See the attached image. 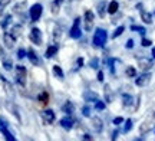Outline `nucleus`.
I'll list each match as a JSON object with an SVG mask.
<instances>
[{"label": "nucleus", "mask_w": 155, "mask_h": 141, "mask_svg": "<svg viewBox=\"0 0 155 141\" xmlns=\"http://www.w3.org/2000/svg\"><path fill=\"white\" fill-rule=\"evenodd\" d=\"M108 42V32L104 28H98L92 38V46L95 49H104Z\"/></svg>", "instance_id": "obj_1"}, {"label": "nucleus", "mask_w": 155, "mask_h": 141, "mask_svg": "<svg viewBox=\"0 0 155 141\" xmlns=\"http://www.w3.org/2000/svg\"><path fill=\"white\" fill-rule=\"evenodd\" d=\"M28 82V69L23 65H16V84L20 86H26Z\"/></svg>", "instance_id": "obj_2"}, {"label": "nucleus", "mask_w": 155, "mask_h": 141, "mask_svg": "<svg viewBox=\"0 0 155 141\" xmlns=\"http://www.w3.org/2000/svg\"><path fill=\"white\" fill-rule=\"evenodd\" d=\"M154 127H155V112H151L150 115L144 119L142 125L139 127V131H141V134H147V133L151 131Z\"/></svg>", "instance_id": "obj_3"}, {"label": "nucleus", "mask_w": 155, "mask_h": 141, "mask_svg": "<svg viewBox=\"0 0 155 141\" xmlns=\"http://www.w3.org/2000/svg\"><path fill=\"white\" fill-rule=\"evenodd\" d=\"M81 22H82V19L81 17H76L75 20H73V25L71 30H69V36L72 38V39L78 40L82 38V29H81Z\"/></svg>", "instance_id": "obj_4"}, {"label": "nucleus", "mask_w": 155, "mask_h": 141, "mask_svg": "<svg viewBox=\"0 0 155 141\" xmlns=\"http://www.w3.org/2000/svg\"><path fill=\"white\" fill-rule=\"evenodd\" d=\"M43 13V6L40 3H35L30 9H29V16H30V22H39V19L42 17Z\"/></svg>", "instance_id": "obj_5"}, {"label": "nucleus", "mask_w": 155, "mask_h": 141, "mask_svg": "<svg viewBox=\"0 0 155 141\" xmlns=\"http://www.w3.org/2000/svg\"><path fill=\"white\" fill-rule=\"evenodd\" d=\"M0 133L3 134V137H5L7 141H15L16 140V137L13 136L10 133V130H9V124H7V121H6L3 117H0Z\"/></svg>", "instance_id": "obj_6"}, {"label": "nucleus", "mask_w": 155, "mask_h": 141, "mask_svg": "<svg viewBox=\"0 0 155 141\" xmlns=\"http://www.w3.org/2000/svg\"><path fill=\"white\" fill-rule=\"evenodd\" d=\"M29 39L33 45H42L43 42V35H42V30L39 28H32L30 29V33H29Z\"/></svg>", "instance_id": "obj_7"}, {"label": "nucleus", "mask_w": 155, "mask_h": 141, "mask_svg": "<svg viewBox=\"0 0 155 141\" xmlns=\"http://www.w3.org/2000/svg\"><path fill=\"white\" fill-rule=\"evenodd\" d=\"M83 22H85V30L91 32L94 29V23H95V15L92 10H86L83 15Z\"/></svg>", "instance_id": "obj_8"}, {"label": "nucleus", "mask_w": 155, "mask_h": 141, "mask_svg": "<svg viewBox=\"0 0 155 141\" xmlns=\"http://www.w3.org/2000/svg\"><path fill=\"white\" fill-rule=\"evenodd\" d=\"M151 78H152L151 72H144L142 75H139V76H135V85L144 88V86H147L151 82Z\"/></svg>", "instance_id": "obj_9"}, {"label": "nucleus", "mask_w": 155, "mask_h": 141, "mask_svg": "<svg viewBox=\"0 0 155 141\" xmlns=\"http://www.w3.org/2000/svg\"><path fill=\"white\" fill-rule=\"evenodd\" d=\"M42 119H43V123L46 125H50V124H53L55 123V119H56V114L53 109H45V111H42Z\"/></svg>", "instance_id": "obj_10"}, {"label": "nucleus", "mask_w": 155, "mask_h": 141, "mask_svg": "<svg viewBox=\"0 0 155 141\" xmlns=\"http://www.w3.org/2000/svg\"><path fill=\"white\" fill-rule=\"evenodd\" d=\"M59 124H61L62 128H65L66 131H69L73 128V125L76 124V121H75V118H73L72 115H66V117H63V118L59 121Z\"/></svg>", "instance_id": "obj_11"}, {"label": "nucleus", "mask_w": 155, "mask_h": 141, "mask_svg": "<svg viewBox=\"0 0 155 141\" xmlns=\"http://www.w3.org/2000/svg\"><path fill=\"white\" fill-rule=\"evenodd\" d=\"M3 42H5V46L7 49H12V48L15 46V43H16V38H15L10 32H5V35H3Z\"/></svg>", "instance_id": "obj_12"}, {"label": "nucleus", "mask_w": 155, "mask_h": 141, "mask_svg": "<svg viewBox=\"0 0 155 141\" xmlns=\"http://www.w3.org/2000/svg\"><path fill=\"white\" fill-rule=\"evenodd\" d=\"M152 59H150V58L147 56H142V58H138V65L139 68L142 69V71H148V69L152 68Z\"/></svg>", "instance_id": "obj_13"}, {"label": "nucleus", "mask_w": 155, "mask_h": 141, "mask_svg": "<svg viewBox=\"0 0 155 141\" xmlns=\"http://www.w3.org/2000/svg\"><path fill=\"white\" fill-rule=\"evenodd\" d=\"M92 127L96 133H102L104 131V121L99 118V117H94L92 118Z\"/></svg>", "instance_id": "obj_14"}, {"label": "nucleus", "mask_w": 155, "mask_h": 141, "mask_svg": "<svg viewBox=\"0 0 155 141\" xmlns=\"http://www.w3.org/2000/svg\"><path fill=\"white\" fill-rule=\"evenodd\" d=\"M62 111L66 114V115H73V112H75V105H73V102L66 101L63 105H62Z\"/></svg>", "instance_id": "obj_15"}, {"label": "nucleus", "mask_w": 155, "mask_h": 141, "mask_svg": "<svg viewBox=\"0 0 155 141\" xmlns=\"http://www.w3.org/2000/svg\"><path fill=\"white\" fill-rule=\"evenodd\" d=\"M122 105L125 108H129L134 105V96L131 94H122Z\"/></svg>", "instance_id": "obj_16"}, {"label": "nucleus", "mask_w": 155, "mask_h": 141, "mask_svg": "<svg viewBox=\"0 0 155 141\" xmlns=\"http://www.w3.org/2000/svg\"><path fill=\"white\" fill-rule=\"evenodd\" d=\"M58 51H59V46H58V45H50V46H48V49H46V52H45V58H46V59L53 58L56 53H58Z\"/></svg>", "instance_id": "obj_17"}, {"label": "nucleus", "mask_w": 155, "mask_h": 141, "mask_svg": "<svg viewBox=\"0 0 155 141\" xmlns=\"http://www.w3.org/2000/svg\"><path fill=\"white\" fill-rule=\"evenodd\" d=\"M106 10H108V13H109L111 16L115 15V13H118V10H119V3H118L116 0H111V2L108 3V9H106Z\"/></svg>", "instance_id": "obj_18"}, {"label": "nucleus", "mask_w": 155, "mask_h": 141, "mask_svg": "<svg viewBox=\"0 0 155 141\" xmlns=\"http://www.w3.org/2000/svg\"><path fill=\"white\" fill-rule=\"evenodd\" d=\"M98 15H99V17H104L108 13V2H105V0H102V2H99V5H98Z\"/></svg>", "instance_id": "obj_19"}, {"label": "nucleus", "mask_w": 155, "mask_h": 141, "mask_svg": "<svg viewBox=\"0 0 155 141\" xmlns=\"http://www.w3.org/2000/svg\"><path fill=\"white\" fill-rule=\"evenodd\" d=\"M26 56L29 58L30 63H33V65H36V66H38L39 63H40V61H39V56L36 55V52H35L33 49H29V51H28V55H26Z\"/></svg>", "instance_id": "obj_20"}, {"label": "nucleus", "mask_w": 155, "mask_h": 141, "mask_svg": "<svg viewBox=\"0 0 155 141\" xmlns=\"http://www.w3.org/2000/svg\"><path fill=\"white\" fill-rule=\"evenodd\" d=\"M141 19L145 25H152V15L147 10H141Z\"/></svg>", "instance_id": "obj_21"}, {"label": "nucleus", "mask_w": 155, "mask_h": 141, "mask_svg": "<svg viewBox=\"0 0 155 141\" xmlns=\"http://www.w3.org/2000/svg\"><path fill=\"white\" fill-rule=\"evenodd\" d=\"M99 96L96 95L95 92H92V91H88V92H83V99L86 102H95L96 99H98Z\"/></svg>", "instance_id": "obj_22"}, {"label": "nucleus", "mask_w": 155, "mask_h": 141, "mask_svg": "<svg viewBox=\"0 0 155 141\" xmlns=\"http://www.w3.org/2000/svg\"><path fill=\"white\" fill-rule=\"evenodd\" d=\"M52 72H53V75H55L58 79L65 78V73H63V71H62V68L59 65H53V66H52Z\"/></svg>", "instance_id": "obj_23"}, {"label": "nucleus", "mask_w": 155, "mask_h": 141, "mask_svg": "<svg viewBox=\"0 0 155 141\" xmlns=\"http://www.w3.org/2000/svg\"><path fill=\"white\" fill-rule=\"evenodd\" d=\"M63 2H65V0H53V2H52V13H53V15H58V13H59V9H61V6L63 5Z\"/></svg>", "instance_id": "obj_24"}, {"label": "nucleus", "mask_w": 155, "mask_h": 141, "mask_svg": "<svg viewBox=\"0 0 155 141\" xmlns=\"http://www.w3.org/2000/svg\"><path fill=\"white\" fill-rule=\"evenodd\" d=\"M52 36H53V40L55 42H58V40H61L62 38V28L59 26V25H56L55 29H53V33H52Z\"/></svg>", "instance_id": "obj_25"}, {"label": "nucleus", "mask_w": 155, "mask_h": 141, "mask_svg": "<svg viewBox=\"0 0 155 141\" xmlns=\"http://www.w3.org/2000/svg\"><path fill=\"white\" fill-rule=\"evenodd\" d=\"M131 30H132V32H138L142 38H144L145 33H147V29H145L144 26H138V25H131Z\"/></svg>", "instance_id": "obj_26"}, {"label": "nucleus", "mask_w": 155, "mask_h": 141, "mask_svg": "<svg viewBox=\"0 0 155 141\" xmlns=\"http://www.w3.org/2000/svg\"><path fill=\"white\" fill-rule=\"evenodd\" d=\"M104 94H105V102L106 104H111L112 96H111V86H109V85H105V88H104Z\"/></svg>", "instance_id": "obj_27"}, {"label": "nucleus", "mask_w": 155, "mask_h": 141, "mask_svg": "<svg viewBox=\"0 0 155 141\" xmlns=\"http://www.w3.org/2000/svg\"><path fill=\"white\" fill-rule=\"evenodd\" d=\"M95 105H94V108L95 109H96V111H104V109H105L106 108V104H105V101H102V99H99V98H98V99H96V101L94 102Z\"/></svg>", "instance_id": "obj_28"}, {"label": "nucleus", "mask_w": 155, "mask_h": 141, "mask_svg": "<svg viewBox=\"0 0 155 141\" xmlns=\"http://www.w3.org/2000/svg\"><path fill=\"white\" fill-rule=\"evenodd\" d=\"M12 23V15H7V16H5L3 17V20L0 22V26H2V29L3 30H6L7 29V26Z\"/></svg>", "instance_id": "obj_29"}, {"label": "nucleus", "mask_w": 155, "mask_h": 141, "mask_svg": "<svg viewBox=\"0 0 155 141\" xmlns=\"http://www.w3.org/2000/svg\"><path fill=\"white\" fill-rule=\"evenodd\" d=\"M132 127H134V121L131 118H128L124 121V133H129V131L132 130Z\"/></svg>", "instance_id": "obj_30"}, {"label": "nucleus", "mask_w": 155, "mask_h": 141, "mask_svg": "<svg viewBox=\"0 0 155 141\" xmlns=\"http://www.w3.org/2000/svg\"><path fill=\"white\" fill-rule=\"evenodd\" d=\"M124 32H125V26H118V28L114 30V33L111 35V38L112 39H116V38H119Z\"/></svg>", "instance_id": "obj_31"}, {"label": "nucleus", "mask_w": 155, "mask_h": 141, "mask_svg": "<svg viewBox=\"0 0 155 141\" xmlns=\"http://www.w3.org/2000/svg\"><path fill=\"white\" fill-rule=\"evenodd\" d=\"M115 62H116L115 58H108V69H109V72L112 75H115Z\"/></svg>", "instance_id": "obj_32"}, {"label": "nucleus", "mask_w": 155, "mask_h": 141, "mask_svg": "<svg viewBox=\"0 0 155 141\" xmlns=\"http://www.w3.org/2000/svg\"><path fill=\"white\" fill-rule=\"evenodd\" d=\"M10 33L13 35V36H15V38H16V39H17V36H19V35H20V33H22V25H15V26L12 28Z\"/></svg>", "instance_id": "obj_33"}, {"label": "nucleus", "mask_w": 155, "mask_h": 141, "mask_svg": "<svg viewBox=\"0 0 155 141\" xmlns=\"http://www.w3.org/2000/svg\"><path fill=\"white\" fill-rule=\"evenodd\" d=\"M125 73H127L128 78H135V76H137V69L134 68V66H128V68L125 69Z\"/></svg>", "instance_id": "obj_34"}, {"label": "nucleus", "mask_w": 155, "mask_h": 141, "mask_svg": "<svg viewBox=\"0 0 155 141\" xmlns=\"http://www.w3.org/2000/svg\"><path fill=\"white\" fill-rule=\"evenodd\" d=\"M3 68H5L6 71H10V69L13 68V63H12L10 59H7V58L3 59Z\"/></svg>", "instance_id": "obj_35"}, {"label": "nucleus", "mask_w": 155, "mask_h": 141, "mask_svg": "<svg viewBox=\"0 0 155 141\" xmlns=\"http://www.w3.org/2000/svg\"><path fill=\"white\" fill-rule=\"evenodd\" d=\"M81 111H82L83 117H91V111H92V109H91V107H89V105H83Z\"/></svg>", "instance_id": "obj_36"}, {"label": "nucleus", "mask_w": 155, "mask_h": 141, "mask_svg": "<svg viewBox=\"0 0 155 141\" xmlns=\"http://www.w3.org/2000/svg\"><path fill=\"white\" fill-rule=\"evenodd\" d=\"M83 65H85V59H83L82 56L78 58V59H76V68H75V71H79L81 68H83Z\"/></svg>", "instance_id": "obj_37"}, {"label": "nucleus", "mask_w": 155, "mask_h": 141, "mask_svg": "<svg viewBox=\"0 0 155 141\" xmlns=\"http://www.w3.org/2000/svg\"><path fill=\"white\" fill-rule=\"evenodd\" d=\"M40 102H43V104H46V102L49 101V95H48V92H42L40 95H39V98H38Z\"/></svg>", "instance_id": "obj_38"}, {"label": "nucleus", "mask_w": 155, "mask_h": 141, "mask_svg": "<svg viewBox=\"0 0 155 141\" xmlns=\"http://www.w3.org/2000/svg\"><path fill=\"white\" fill-rule=\"evenodd\" d=\"M89 65H91V68L98 69V68H99V58H94V59L89 62Z\"/></svg>", "instance_id": "obj_39"}, {"label": "nucleus", "mask_w": 155, "mask_h": 141, "mask_svg": "<svg viewBox=\"0 0 155 141\" xmlns=\"http://www.w3.org/2000/svg\"><path fill=\"white\" fill-rule=\"evenodd\" d=\"M124 121H125V119L122 118V117H115V118L112 119V124L115 125V127H119L121 124H124Z\"/></svg>", "instance_id": "obj_40"}, {"label": "nucleus", "mask_w": 155, "mask_h": 141, "mask_svg": "<svg viewBox=\"0 0 155 141\" xmlns=\"http://www.w3.org/2000/svg\"><path fill=\"white\" fill-rule=\"evenodd\" d=\"M10 2H12V0H0V15L3 13V10L7 7V5H9Z\"/></svg>", "instance_id": "obj_41"}, {"label": "nucleus", "mask_w": 155, "mask_h": 141, "mask_svg": "<svg viewBox=\"0 0 155 141\" xmlns=\"http://www.w3.org/2000/svg\"><path fill=\"white\" fill-rule=\"evenodd\" d=\"M26 55H28V51H25L23 48H20V49L17 51V59H23Z\"/></svg>", "instance_id": "obj_42"}, {"label": "nucleus", "mask_w": 155, "mask_h": 141, "mask_svg": "<svg viewBox=\"0 0 155 141\" xmlns=\"http://www.w3.org/2000/svg\"><path fill=\"white\" fill-rule=\"evenodd\" d=\"M141 45H142V48H150V46L152 45V40L142 38V42H141Z\"/></svg>", "instance_id": "obj_43"}, {"label": "nucleus", "mask_w": 155, "mask_h": 141, "mask_svg": "<svg viewBox=\"0 0 155 141\" xmlns=\"http://www.w3.org/2000/svg\"><path fill=\"white\" fill-rule=\"evenodd\" d=\"M134 46H135V40H134V39H128L127 43H125V48H127V49H134Z\"/></svg>", "instance_id": "obj_44"}, {"label": "nucleus", "mask_w": 155, "mask_h": 141, "mask_svg": "<svg viewBox=\"0 0 155 141\" xmlns=\"http://www.w3.org/2000/svg\"><path fill=\"white\" fill-rule=\"evenodd\" d=\"M96 79H98V82H104V71H98V75H96Z\"/></svg>", "instance_id": "obj_45"}, {"label": "nucleus", "mask_w": 155, "mask_h": 141, "mask_svg": "<svg viewBox=\"0 0 155 141\" xmlns=\"http://www.w3.org/2000/svg\"><path fill=\"white\" fill-rule=\"evenodd\" d=\"M118 134H119V130L114 131V134H112V140H116V138H118Z\"/></svg>", "instance_id": "obj_46"}, {"label": "nucleus", "mask_w": 155, "mask_h": 141, "mask_svg": "<svg viewBox=\"0 0 155 141\" xmlns=\"http://www.w3.org/2000/svg\"><path fill=\"white\" fill-rule=\"evenodd\" d=\"M82 138H83V140H92V137L89 136V134H83Z\"/></svg>", "instance_id": "obj_47"}, {"label": "nucleus", "mask_w": 155, "mask_h": 141, "mask_svg": "<svg viewBox=\"0 0 155 141\" xmlns=\"http://www.w3.org/2000/svg\"><path fill=\"white\" fill-rule=\"evenodd\" d=\"M137 9L141 12V10H142V5H141V3H138V5H137Z\"/></svg>", "instance_id": "obj_48"}, {"label": "nucleus", "mask_w": 155, "mask_h": 141, "mask_svg": "<svg viewBox=\"0 0 155 141\" xmlns=\"http://www.w3.org/2000/svg\"><path fill=\"white\" fill-rule=\"evenodd\" d=\"M152 59H154V61H155V46H154V48H152Z\"/></svg>", "instance_id": "obj_49"}, {"label": "nucleus", "mask_w": 155, "mask_h": 141, "mask_svg": "<svg viewBox=\"0 0 155 141\" xmlns=\"http://www.w3.org/2000/svg\"><path fill=\"white\" fill-rule=\"evenodd\" d=\"M3 53H5V52H3V48H2V45H0V56H2Z\"/></svg>", "instance_id": "obj_50"}, {"label": "nucleus", "mask_w": 155, "mask_h": 141, "mask_svg": "<svg viewBox=\"0 0 155 141\" xmlns=\"http://www.w3.org/2000/svg\"><path fill=\"white\" fill-rule=\"evenodd\" d=\"M154 16H155V12H154Z\"/></svg>", "instance_id": "obj_51"}]
</instances>
